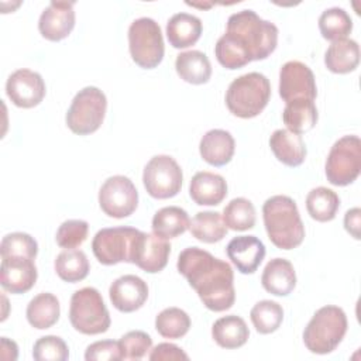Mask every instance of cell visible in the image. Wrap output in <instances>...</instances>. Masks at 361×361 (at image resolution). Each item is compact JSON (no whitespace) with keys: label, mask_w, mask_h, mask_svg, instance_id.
<instances>
[{"label":"cell","mask_w":361,"mask_h":361,"mask_svg":"<svg viewBox=\"0 0 361 361\" xmlns=\"http://www.w3.org/2000/svg\"><path fill=\"white\" fill-rule=\"evenodd\" d=\"M176 268L209 310L224 312L234 305V274L228 262L206 250L188 247L179 254Z\"/></svg>","instance_id":"obj_1"},{"label":"cell","mask_w":361,"mask_h":361,"mask_svg":"<svg viewBox=\"0 0 361 361\" xmlns=\"http://www.w3.org/2000/svg\"><path fill=\"white\" fill-rule=\"evenodd\" d=\"M224 35L248 58V61L267 59L276 48L278 28L262 20L252 10H241L227 20Z\"/></svg>","instance_id":"obj_2"},{"label":"cell","mask_w":361,"mask_h":361,"mask_svg":"<svg viewBox=\"0 0 361 361\" xmlns=\"http://www.w3.org/2000/svg\"><path fill=\"white\" fill-rule=\"evenodd\" d=\"M264 226L271 243L281 250H292L302 244L305 226L293 199L285 195L271 196L262 206Z\"/></svg>","instance_id":"obj_3"},{"label":"cell","mask_w":361,"mask_h":361,"mask_svg":"<svg viewBox=\"0 0 361 361\" xmlns=\"http://www.w3.org/2000/svg\"><path fill=\"white\" fill-rule=\"evenodd\" d=\"M269 97L268 78L259 72H250L230 83L226 92V106L240 118H252L267 107Z\"/></svg>","instance_id":"obj_4"},{"label":"cell","mask_w":361,"mask_h":361,"mask_svg":"<svg viewBox=\"0 0 361 361\" xmlns=\"http://www.w3.org/2000/svg\"><path fill=\"white\" fill-rule=\"evenodd\" d=\"M347 316L338 306L320 307L303 331V343L313 354H329L337 348L347 331Z\"/></svg>","instance_id":"obj_5"},{"label":"cell","mask_w":361,"mask_h":361,"mask_svg":"<svg viewBox=\"0 0 361 361\" xmlns=\"http://www.w3.org/2000/svg\"><path fill=\"white\" fill-rule=\"evenodd\" d=\"M69 320L76 331L87 336L107 331L111 323L100 292L92 286L82 288L72 295Z\"/></svg>","instance_id":"obj_6"},{"label":"cell","mask_w":361,"mask_h":361,"mask_svg":"<svg viewBox=\"0 0 361 361\" xmlns=\"http://www.w3.org/2000/svg\"><path fill=\"white\" fill-rule=\"evenodd\" d=\"M106 109V94L96 86H86L75 94L66 113V126L78 135L92 134L102 126Z\"/></svg>","instance_id":"obj_7"},{"label":"cell","mask_w":361,"mask_h":361,"mask_svg":"<svg viewBox=\"0 0 361 361\" xmlns=\"http://www.w3.org/2000/svg\"><path fill=\"white\" fill-rule=\"evenodd\" d=\"M128 48L131 59L140 68H157L165 52L159 24L149 17L134 20L128 28Z\"/></svg>","instance_id":"obj_8"},{"label":"cell","mask_w":361,"mask_h":361,"mask_svg":"<svg viewBox=\"0 0 361 361\" xmlns=\"http://www.w3.org/2000/svg\"><path fill=\"white\" fill-rule=\"evenodd\" d=\"M324 169L331 185L353 183L361 171V140L357 135H344L337 140L330 148Z\"/></svg>","instance_id":"obj_9"},{"label":"cell","mask_w":361,"mask_h":361,"mask_svg":"<svg viewBox=\"0 0 361 361\" xmlns=\"http://www.w3.org/2000/svg\"><path fill=\"white\" fill-rule=\"evenodd\" d=\"M183 173L178 162L169 155L152 157L142 172V183L148 195L155 199H169L179 193Z\"/></svg>","instance_id":"obj_10"},{"label":"cell","mask_w":361,"mask_h":361,"mask_svg":"<svg viewBox=\"0 0 361 361\" xmlns=\"http://www.w3.org/2000/svg\"><path fill=\"white\" fill-rule=\"evenodd\" d=\"M140 230L134 227H110L96 233L92 250L96 259L103 265L131 262L133 247Z\"/></svg>","instance_id":"obj_11"},{"label":"cell","mask_w":361,"mask_h":361,"mask_svg":"<svg viewBox=\"0 0 361 361\" xmlns=\"http://www.w3.org/2000/svg\"><path fill=\"white\" fill-rule=\"evenodd\" d=\"M100 209L109 217L124 219L131 216L138 204V192L130 178L114 175L104 180L99 190Z\"/></svg>","instance_id":"obj_12"},{"label":"cell","mask_w":361,"mask_h":361,"mask_svg":"<svg viewBox=\"0 0 361 361\" xmlns=\"http://www.w3.org/2000/svg\"><path fill=\"white\" fill-rule=\"evenodd\" d=\"M279 96L286 103L298 99L313 102L317 87L312 69L299 61L283 63L279 71Z\"/></svg>","instance_id":"obj_13"},{"label":"cell","mask_w":361,"mask_h":361,"mask_svg":"<svg viewBox=\"0 0 361 361\" xmlns=\"http://www.w3.org/2000/svg\"><path fill=\"white\" fill-rule=\"evenodd\" d=\"M169 254L171 244L165 238L154 233L140 231L134 241L131 264L148 274H157L166 267Z\"/></svg>","instance_id":"obj_14"},{"label":"cell","mask_w":361,"mask_h":361,"mask_svg":"<svg viewBox=\"0 0 361 361\" xmlns=\"http://www.w3.org/2000/svg\"><path fill=\"white\" fill-rule=\"evenodd\" d=\"M6 93L17 107L31 109L45 97V82L42 76L30 69H17L6 83Z\"/></svg>","instance_id":"obj_15"},{"label":"cell","mask_w":361,"mask_h":361,"mask_svg":"<svg viewBox=\"0 0 361 361\" xmlns=\"http://www.w3.org/2000/svg\"><path fill=\"white\" fill-rule=\"evenodd\" d=\"M75 27L73 1H51L41 13L38 30L48 41H61L66 38Z\"/></svg>","instance_id":"obj_16"},{"label":"cell","mask_w":361,"mask_h":361,"mask_svg":"<svg viewBox=\"0 0 361 361\" xmlns=\"http://www.w3.org/2000/svg\"><path fill=\"white\" fill-rule=\"evenodd\" d=\"M37 267L34 259L24 257L1 258L0 283L10 293H25L37 282Z\"/></svg>","instance_id":"obj_17"},{"label":"cell","mask_w":361,"mask_h":361,"mask_svg":"<svg viewBox=\"0 0 361 361\" xmlns=\"http://www.w3.org/2000/svg\"><path fill=\"white\" fill-rule=\"evenodd\" d=\"M109 296L117 310L131 313L147 302L148 285L137 275H123L110 285Z\"/></svg>","instance_id":"obj_18"},{"label":"cell","mask_w":361,"mask_h":361,"mask_svg":"<svg viewBox=\"0 0 361 361\" xmlns=\"http://www.w3.org/2000/svg\"><path fill=\"white\" fill-rule=\"evenodd\" d=\"M226 254L241 274H254L265 257V245L255 235H238L227 244Z\"/></svg>","instance_id":"obj_19"},{"label":"cell","mask_w":361,"mask_h":361,"mask_svg":"<svg viewBox=\"0 0 361 361\" xmlns=\"http://www.w3.org/2000/svg\"><path fill=\"white\" fill-rule=\"evenodd\" d=\"M189 195L196 204L217 206L227 196V182L221 175L202 171L193 175Z\"/></svg>","instance_id":"obj_20"},{"label":"cell","mask_w":361,"mask_h":361,"mask_svg":"<svg viewBox=\"0 0 361 361\" xmlns=\"http://www.w3.org/2000/svg\"><path fill=\"white\" fill-rule=\"evenodd\" d=\"M269 147L275 158L290 168L302 165L307 154L302 135L288 128L275 130L269 138Z\"/></svg>","instance_id":"obj_21"},{"label":"cell","mask_w":361,"mask_h":361,"mask_svg":"<svg viewBox=\"0 0 361 361\" xmlns=\"http://www.w3.org/2000/svg\"><path fill=\"white\" fill-rule=\"evenodd\" d=\"M234 149L235 142L233 135L220 128L207 131L199 144L202 158L213 166H223L228 164L234 155Z\"/></svg>","instance_id":"obj_22"},{"label":"cell","mask_w":361,"mask_h":361,"mask_svg":"<svg viewBox=\"0 0 361 361\" xmlns=\"http://www.w3.org/2000/svg\"><path fill=\"white\" fill-rule=\"evenodd\" d=\"M264 289L275 296H288L296 286L293 265L285 258L271 259L261 275Z\"/></svg>","instance_id":"obj_23"},{"label":"cell","mask_w":361,"mask_h":361,"mask_svg":"<svg viewBox=\"0 0 361 361\" xmlns=\"http://www.w3.org/2000/svg\"><path fill=\"white\" fill-rule=\"evenodd\" d=\"M202 35V21L199 17L178 13L173 14L166 24V37L169 44L176 49L192 47Z\"/></svg>","instance_id":"obj_24"},{"label":"cell","mask_w":361,"mask_h":361,"mask_svg":"<svg viewBox=\"0 0 361 361\" xmlns=\"http://www.w3.org/2000/svg\"><path fill=\"white\" fill-rule=\"evenodd\" d=\"M326 68L333 73H350L360 63V47L354 39L344 38L331 42L324 54Z\"/></svg>","instance_id":"obj_25"},{"label":"cell","mask_w":361,"mask_h":361,"mask_svg":"<svg viewBox=\"0 0 361 361\" xmlns=\"http://www.w3.org/2000/svg\"><path fill=\"white\" fill-rule=\"evenodd\" d=\"M212 337L220 347L234 350L243 347L247 343L250 330L243 317L228 314L214 322L212 327Z\"/></svg>","instance_id":"obj_26"},{"label":"cell","mask_w":361,"mask_h":361,"mask_svg":"<svg viewBox=\"0 0 361 361\" xmlns=\"http://www.w3.org/2000/svg\"><path fill=\"white\" fill-rule=\"evenodd\" d=\"M175 69L179 78L192 85H203L212 76V65L206 54L192 49L180 52L175 61Z\"/></svg>","instance_id":"obj_27"},{"label":"cell","mask_w":361,"mask_h":361,"mask_svg":"<svg viewBox=\"0 0 361 361\" xmlns=\"http://www.w3.org/2000/svg\"><path fill=\"white\" fill-rule=\"evenodd\" d=\"M59 314H61L59 300L55 295L49 292H42L34 296L27 305V310H25L28 323L38 330L52 327L58 322Z\"/></svg>","instance_id":"obj_28"},{"label":"cell","mask_w":361,"mask_h":361,"mask_svg":"<svg viewBox=\"0 0 361 361\" xmlns=\"http://www.w3.org/2000/svg\"><path fill=\"white\" fill-rule=\"evenodd\" d=\"M282 120L289 131L303 134L310 131L317 123V109L312 100L298 99L286 103Z\"/></svg>","instance_id":"obj_29"},{"label":"cell","mask_w":361,"mask_h":361,"mask_svg":"<svg viewBox=\"0 0 361 361\" xmlns=\"http://www.w3.org/2000/svg\"><path fill=\"white\" fill-rule=\"evenodd\" d=\"M190 220L188 213L178 206L159 209L152 217V233L168 240L183 234L189 228Z\"/></svg>","instance_id":"obj_30"},{"label":"cell","mask_w":361,"mask_h":361,"mask_svg":"<svg viewBox=\"0 0 361 361\" xmlns=\"http://www.w3.org/2000/svg\"><path fill=\"white\" fill-rule=\"evenodd\" d=\"M189 230L196 240L207 244L219 243L227 234V227L219 212L196 213L189 224Z\"/></svg>","instance_id":"obj_31"},{"label":"cell","mask_w":361,"mask_h":361,"mask_svg":"<svg viewBox=\"0 0 361 361\" xmlns=\"http://www.w3.org/2000/svg\"><path fill=\"white\" fill-rule=\"evenodd\" d=\"M340 207L337 193L329 188L319 186L312 189L306 196V209L310 217L316 221H331Z\"/></svg>","instance_id":"obj_32"},{"label":"cell","mask_w":361,"mask_h":361,"mask_svg":"<svg viewBox=\"0 0 361 361\" xmlns=\"http://www.w3.org/2000/svg\"><path fill=\"white\" fill-rule=\"evenodd\" d=\"M54 267L56 275L69 283L83 281L89 274V261L86 254L75 248H66L58 254Z\"/></svg>","instance_id":"obj_33"},{"label":"cell","mask_w":361,"mask_h":361,"mask_svg":"<svg viewBox=\"0 0 361 361\" xmlns=\"http://www.w3.org/2000/svg\"><path fill=\"white\" fill-rule=\"evenodd\" d=\"M319 30L324 39L333 42L344 39L353 30V20L344 8L331 7L319 17Z\"/></svg>","instance_id":"obj_34"},{"label":"cell","mask_w":361,"mask_h":361,"mask_svg":"<svg viewBox=\"0 0 361 361\" xmlns=\"http://www.w3.org/2000/svg\"><path fill=\"white\" fill-rule=\"evenodd\" d=\"M255 207L245 197H235L223 210V221L227 228L245 231L255 226Z\"/></svg>","instance_id":"obj_35"},{"label":"cell","mask_w":361,"mask_h":361,"mask_svg":"<svg viewBox=\"0 0 361 361\" xmlns=\"http://www.w3.org/2000/svg\"><path fill=\"white\" fill-rule=\"evenodd\" d=\"M255 330L261 334H269L279 329L283 320V309L278 302L259 300L250 312Z\"/></svg>","instance_id":"obj_36"},{"label":"cell","mask_w":361,"mask_h":361,"mask_svg":"<svg viewBox=\"0 0 361 361\" xmlns=\"http://www.w3.org/2000/svg\"><path fill=\"white\" fill-rule=\"evenodd\" d=\"M155 329L165 338H180L190 329V317L179 307H166L155 317Z\"/></svg>","instance_id":"obj_37"},{"label":"cell","mask_w":361,"mask_h":361,"mask_svg":"<svg viewBox=\"0 0 361 361\" xmlns=\"http://www.w3.org/2000/svg\"><path fill=\"white\" fill-rule=\"evenodd\" d=\"M1 258L6 257H24L35 259L38 254V244L34 237L27 233L16 231L6 234L0 244Z\"/></svg>","instance_id":"obj_38"},{"label":"cell","mask_w":361,"mask_h":361,"mask_svg":"<svg viewBox=\"0 0 361 361\" xmlns=\"http://www.w3.org/2000/svg\"><path fill=\"white\" fill-rule=\"evenodd\" d=\"M32 357L37 361H66L69 358V348L61 337L44 336L35 341Z\"/></svg>","instance_id":"obj_39"},{"label":"cell","mask_w":361,"mask_h":361,"mask_svg":"<svg viewBox=\"0 0 361 361\" xmlns=\"http://www.w3.org/2000/svg\"><path fill=\"white\" fill-rule=\"evenodd\" d=\"M89 224L85 220L72 219L63 221L59 228L56 230V244L62 248H76L83 244L87 237Z\"/></svg>","instance_id":"obj_40"},{"label":"cell","mask_w":361,"mask_h":361,"mask_svg":"<svg viewBox=\"0 0 361 361\" xmlns=\"http://www.w3.org/2000/svg\"><path fill=\"white\" fill-rule=\"evenodd\" d=\"M120 347L124 360H141L152 347V338L149 334L141 330H133L126 333L120 340Z\"/></svg>","instance_id":"obj_41"},{"label":"cell","mask_w":361,"mask_h":361,"mask_svg":"<svg viewBox=\"0 0 361 361\" xmlns=\"http://www.w3.org/2000/svg\"><path fill=\"white\" fill-rule=\"evenodd\" d=\"M86 361H120L124 360L118 341L102 340L87 345L85 353Z\"/></svg>","instance_id":"obj_42"},{"label":"cell","mask_w":361,"mask_h":361,"mask_svg":"<svg viewBox=\"0 0 361 361\" xmlns=\"http://www.w3.org/2000/svg\"><path fill=\"white\" fill-rule=\"evenodd\" d=\"M149 360L155 361H179V360H189L188 354L178 345L172 343H161L158 344L149 354Z\"/></svg>","instance_id":"obj_43"},{"label":"cell","mask_w":361,"mask_h":361,"mask_svg":"<svg viewBox=\"0 0 361 361\" xmlns=\"http://www.w3.org/2000/svg\"><path fill=\"white\" fill-rule=\"evenodd\" d=\"M360 226H361V210L358 207H353L344 214V227L354 237L360 240Z\"/></svg>","instance_id":"obj_44"}]
</instances>
